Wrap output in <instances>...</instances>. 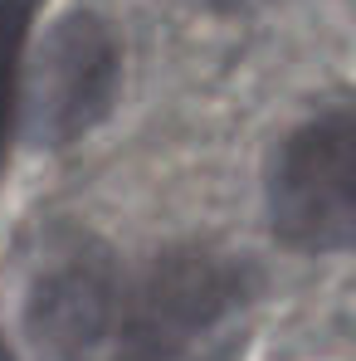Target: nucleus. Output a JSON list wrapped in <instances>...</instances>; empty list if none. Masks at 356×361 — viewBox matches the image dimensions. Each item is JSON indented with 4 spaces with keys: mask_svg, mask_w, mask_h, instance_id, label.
<instances>
[{
    "mask_svg": "<svg viewBox=\"0 0 356 361\" xmlns=\"http://www.w3.org/2000/svg\"><path fill=\"white\" fill-rule=\"evenodd\" d=\"M249 269L215 249L161 254L122 298L118 361H235Z\"/></svg>",
    "mask_w": 356,
    "mask_h": 361,
    "instance_id": "obj_1",
    "label": "nucleus"
},
{
    "mask_svg": "<svg viewBox=\"0 0 356 361\" xmlns=\"http://www.w3.org/2000/svg\"><path fill=\"white\" fill-rule=\"evenodd\" d=\"M269 220L293 249H347L356 230V118L332 108L302 122L269 171Z\"/></svg>",
    "mask_w": 356,
    "mask_h": 361,
    "instance_id": "obj_2",
    "label": "nucleus"
},
{
    "mask_svg": "<svg viewBox=\"0 0 356 361\" xmlns=\"http://www.w3.org/2000/svg\"><path fill=\"white\" fill-rule=\"evenodd\" d=\"M122 83V44L108 20L98 15H68L49 54L39 63V137L44 142H73L113 108Z\"/></svg>",
    "mask_w": 356,
    "mask_h": 361,
    "instance_id": "obj_3",
    "label": "nucleus"
},
{
    "mask_svg": "<svg viewBox=\"0 0 356 361\" xmlns=\"http://www.w3.org/2000/svg\"><path fill=\"white\" fill-rule=\"evenodd\" d=\"M108 307H113L108 264L73 254L39 283V298H35L39 342H49L54 352H88L108 322Z\"/></svg>",
    "mask_w": 356,
    "mask_h": 361,
    "instance_id": "obj_4",
    "label": "nucleus"
},
{
    "mask_svg": "<svg viewBox=\"0 0 356 361\" xmlns=\"http://www.w3.org/2000/svg\"><path fill=\"white\" fill-rule=\"evenodd\" d=\"M30 20H35V0H0V166H5L15 113H20V68H25Z\"/></svg>",
    "mask_w": 356,
    "mask_h": 361,
    "instance_id": "obj_5",
    "label": "nucleus"
},
{
    "mask_svg": "<svg viewBox=\"0 0 356 361\" xmlns=\"http://www.w3.org/2000/svg\"><path fill=\"white\" fill-rule=\"evenodd\" d=\"M210 10H230V15H239V10H269V5H278V0H205Z\"/></svg>",
    "mask_w": 356,
    "mask_h": 361,
    "instance_id": "obj_6",
    "label": "nucleus"
}]
</instances>
